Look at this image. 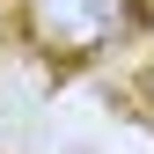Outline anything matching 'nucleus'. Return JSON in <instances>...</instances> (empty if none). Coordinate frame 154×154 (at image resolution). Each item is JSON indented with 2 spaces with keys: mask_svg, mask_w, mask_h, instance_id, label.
Segmentation results:
<instances>
[{
  "mask_svg": "<svg viewBox=\"0 0 154 154\" xmlns=\"http://www.w3.org/2000/svg\"><path fill=\"white\" fill-rule=\"evenodd\" d=\"M118 22H125V0H29V29L51 51H73V59L103 51L118 37Z\"/></svg>",
  "mask_w": 154,
  "mask_h": 154,
  "instance_id": "f257e3e1",
  "label": "nucleus"
}]
</instances>
